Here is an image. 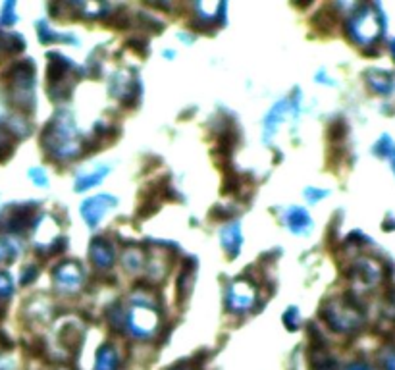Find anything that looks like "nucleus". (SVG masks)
<instances>
[{"label":"nucleus","mask_w":395,"mask_h":370,"mask_svg":"<svg viewBox=\"0 0 395 370\" xmlns=\"http://www.w3.org/2000/svg\"><path fill=\"white\" fill-rule=\"evenodd\" d=\"M81 341V330L77 328V326H73L72 322L70 324H66L64 328H62V332H60V343L62 346H68L70 349H73V347L80 346Z\"/></svg>","instance_id":"19"},{"label":"nucleus","mask_w":395,"mask_h":370,"mask_svg":"<svg viewBox=\"0 0 395 370\" xmlns=\"http://www.w3.org/2000/svg\"><path fill=\"white\" fill-rule=\"evenodd\" d=\"M121 265L126 266V270L129 272H137L143 266V253L139 249H128L121 255Z\"/></svg>","instance_id":"20"},{"label":"nucleus","mask_w":395,"mask_h":370,"mask_svg":"<svg viewBox=\"0 0 395 370\" xmlns=\"http://www.w3.org/2000/svg\"><path fill=\"white\" fill-rule=\"evenodd\" d=\"M114 207H116V199L112 195H97L81 205V216L85 220V224L95 228L105 218L106 212L112 210Z\"/></svg>","instance_id":"6"},{"label":"nucleus","mask_w":395,"mask_h":370,"mask_svg":"<svg viewBox=\"0 0 395 370\" xmlns=\"http://www.w3.org/2000/svg\"><path fill=\"white\" fill-rule=\"evenodd\" d=\"M118 351L114 349V346L106 343L98 349L97 361H95V370H116L118 369Z\"/></svg>","instance_id":"15"},{"label":"nucleus","mask_w":395,"mask_h":370,"mask_svg":"<svg viewBox=\"0 0 395 370\" xmlns=\"http://www.w3.org/2000/svg\"><path fill=\"white\" fill-rule=\"evenodd\" d=\"M305 195L308 197V201L311 202H316L318 199H322V197H326L328 195V191H320V189H313V187H308L305 191Z\"/></svg>","instance_id":"28"},{"label":"nucleus","mask_w":395,"mask_h":370,"mask_svg":"<svg viewBox=\"0 0 395 370\" xmlns=\"http://www.w3.org/2000/svg\"><path fill=\"white\" fill-rule=\"evenodd\" d=\"M389 50H392V54H394V58H395V39L389 43Z\"/></svg>","instance_id":"34"},{"label":"nucleus","mask_w":395,"mask_h":370,"mask_svg":"<svg viewBox=\"0 0 395 370\" xmlns=\"http://www.w3.org/2000/svg\"><path fill=\"white\" fill-rule=\"evenodd\" d=\"M283 322H285V326L290 328V330H297L299 328V311L295 306H291L290 311H285L283 314Z\"/></svg>","instance_id":"23"},{"label":"nucleus","mask_w":395,"mask_h":370,"mask_svg":"<svg viewBox=\"0 0 395 370\" xmlns=\"http://www.w3.org/2000/svg\"><path fill=\"white\" fill-rule=\"evenodd\" d=\"M12 280H10L8 274H0V297H10L12 293Z\"/></svg>","instance_id":"25"},{"label":"nucleus","mask_w":395,"mask_h":370,"mask_svg":"<svg viewBox=\"0 0 395 370\" xmlns=\"http://www.w3.org/2000/svg\"><path fill=\"white\" fill-rule=\"evenodd\" d=\"M193 262L191 260H187L186 268H184V272L179 274V297L184 295L187 297L189 295V291H191V286H193Z\"/></svg>","instance_id":"21"},{"label":"nucleus","mask_w":395,"mask_h":370,"mask_svg":"<svg viewBox=\"0 0 395 370\" xmlns=\"http://www.w3.org/2000/svg\"><path fill=\"white\" fill-rule=\"evenodd\" d=\"M10 10H14V2L4 4V10H2V22L4 24H14L16 22V17H14V14H10Z\"/></svg>","instance_id":"27"},{"label":"nucleus","mask_w":395,"mask_h":370,"mask_svg":"<svg viewBox=\"0 0 395 370\" xmlns=\"http://www.w3.org/2000/svg\"><path fill=\"white\" fill-rule=\"evenodd\" d=\"M4 112H6V108H4V103H2V98H0V118L4 116Z\"/></svg>","instance_id":"33"},{"label":"nucleus","mask_w":395,"mask_h":370,"mask_svg":"<svg viewBox=\"0 0 395 370\" xmlns=\"http://www.w3.org/2000/svg\"><path fill=\"white\" fill-rule=\"evenodd\" d=\"M291 105V101H282V103H278V105L270 110V114L267 116V121H264V139L270 141V137L274 135L276 129L280 126V121L285 118V114H288V106Z\"/></svg>","instance_id":"14"},{"label":"nucleus","mask_w":395,"mask_h":370,"mask_svg":"<svg viewBox=\"0 0 395 370\" xmlns=\"http://www.w3.org/2000/svg\"><path fill=\"white\" fill-rule=\"evenodd\" d=\"M374 153L382 156V158H387V162L392 164V170H394L395 174V145L394 141H392V137H382L378 143H376V147H374Z\"/></svg>","instance_id":"17"},{"label":"nucleus","mask_w":395,"mask_h":370,"mask_svg":"<svg viewBox=\"0 0 395 370\" xmlns=\"http://www.w3.org/2000/svg\"><path fill=\"white\" fill-rule=\"evenodd\" d=\"M285 224L290 228L293 234H306L311 228H313V222H311V216L305 209H299V207H293V209L288 210L285 214Z\"/></svg>","instance_id":"11"},{"label":"nucleus","mask_w":395,"mask_h":370,"mask_svg":"<svg viewBox=\"0 0 395 370\" xmlns=\"http://www.w3.org/2000/svg\"><path fill=\"white\" fill-rule=\"evenodd\" d=\"M33 274H37V268H35V266H31V268H29V272L25 270V274H24V283L31 282V280H33V278H31Z\"/></svg>","instance_id":"31"},{"label":"nucleus","mask_w":395,"mask_h":370,"mask_svg":"<svg viewBox=\"0 0 395 370\" xmlns=\"http://www.w3.org/2000/svg\"><path fill=\"white\" fill-rule=\"evenodd\" d=\"M380 364L384 370H395V346H387L380 351Z\"/></svg>","instance_id":"22"},{"label":"nucleus","mask_w":395,"mask_h":370,"mask_svg":"<svg viewBox=\"0 0 395 370\" xmlns=\"http://www.w3.org/2000/svg\"><path fill=\"white\" fill-rule=\"evenodd\" d=\"M89 255H91V260H93L95 266H98V268H110L114 262L112 245L108 242H105V239H100V237L93 239Z\"/></svg>","instance_id":"10"},{"label":"nucleus","mask_w":395,"mask_h":370,"mask_svg":"<svg viewBox=\"0 0 395 370\" xmlns=\"http://www.w3.org/2000/svg\"><path fill=\"white\" fill-rule=\"evenodd\" d=\"M382 29H384L382 17L372 6H361L351 14L347 22L349 37L361 47H371L372 43H376L382 35Z\"/></svg>","instance_id":"3"},{"label":"nucleus","mask_w":395,"mask_h":370,"mask_svg":"<svg viewBox=\"0 0 395 370\" xmlns=\"http://www.w3.org/2000/svg\"><path fill=\"white\" fill-rule=\"evenodd\" d=\"M351 278L364 286H376L382 280V268L371 258H361L351 266Z\"/></svg>","instance_id":"8"},{"label":"nucleus","mask_w":395,"mask_h":370,"mask_svg":"<svg viewBox=\"0 0 395 370\" xmlns=\"http://www.w3.org/2000/svg\"><path fill=\"white\" fill-rule=\"evenodd\" d=\"M52 276H54V283H57L58 290L64 291V293L77 291L81 288V283H83V270H81V266L77 265V262H73V260L62 262V265L54 270Z\"/></svg>","instance_id":"7"},{"label":"nucleus","mask_w":395,"mask_h":370,"mask_svg":"<svg viewBox=\"0 0 395 370\" xmlns=\"http://www.w3.org/2000/svg\"><path fill=\"white\" fill-rule=\"evenodd\" d=\"M128 326L135 338H151L158 328V313L153 306H135L128 316Z\"/></svg>","instance_id":"4"},{"label":"nucleus","mask_w":395,"mask_h":370,"mask_svg":"<svg viewBox=\"0 0 395 370\" xmlns=\"http://www.w3.org/2000/svg\"><path fill=\"white\" fill-rule=\"evenodd\" d=\"M313 370H339V367L338 361L331 359L326 351L316 349L315 353H313Z\"/></svg>","instance_id":"18"},{"label":"nucleus","mask_w":395,"mask_h":370,"mask_svg":"<svg viewBox=\"0 0 395 370\" xmlns=\"http://www.w3.org/2000/svg\"><path fill=\"white\" fill-rule=\"evenodd\" d=\"M47 225H49V216L40 218L39 225L35 228V245H37V249H47V247L57 243L58 225L54 224L50 230Z\"/></svg>","instance_id":"12"},{"label":"nucleus","mask_w":395,"mask_h":370,"mask_svg":"<svg viewBox=\"0 0 395 370\" xmlns=\"http://www.w3.org/2000/svg\"><path fill=\"white\" fill-rule=\"evenodd\" d=\"M366 77V85L371 87L372 93L376 95H392L394 93V75L386 70H378V68H371L364 73Z\"/></svg>","instance_id":"9"},{"label":"nucleus","mask_w":395,"mask_h":370,"mask_svg":"<svg viewBox=\"0 0 395 370\" xmlns=\"http://www.w3.org/2000/svg\"><path fill=\"white\" fill-rule=\"evenodd\" d=\"M322 318L330 328H334L339 334H351L363 326L364 316L361 306L351 297L331 299L322 306Z\"/></svg>","instance_id":"2"},{"label":"nucleus","mask_w":395,"mask_h":370,"mask_svg":"<svg viewBox=\"0 0 395 370\" xmlns=\"http://www.w3.org/2000/svg\"><path fill=\"white\" fill-rule=\"evenodd\" d=\"M10 151H12V137L4 129H0V158L8 156Z\"/></svg>","instance_id":"24"},{"label":"nucleus","mask_w":395,"mask_h":370,"mask_svg":"<svg viewBox=\"0 0 395 370\" xmlns=\"http://www.w3.org/2000/svg\"><path fill=\"white\" fill-rule=\"evenodd\" d=\"M108 174V168H98L95 172H91V174H85V176H80L77 177V182H75V191H85V189H89V187H95L103 182V177Z\"/></svg>","instance_id":"16"},{"label":"nucleus","mask_w":395,"mask_h":370,"mask_svg":"<svg viewBox=\"0 0 395 370\" xmlns=\"http://www.w3.org/2000/svg\"><path fill=\"white\" fill-rule=\"evenodd\" d=\"M172 370H195L193 367H187V364H181V367H176V369Z\"/></svg>","instance_id":"32"},{"label":"nucleus","mask_w":395,"mask_h":370,"mask_svg":"<svg viewBox=\"0 0 395 370\" xmlns=\"http://www.w3.org/2000/svg\"><path fill=\"white\" fill-rule=\"evenodd\" d=\"M43 145L47 147L54 158H70L80 153L81 141L75 137V126L72 116L62 112L54 120L49 121V126L43 131Z\"/></svg>","instance_id":"1"},{"label":"nucleus","mask_w":395,"mask_h":370,"mask_svg":"<svg viewBox=\"0 0 395 370\" xmlns=\"http://www.w3.org/2000/svg\"><path fill=\"white\" fill-rule=\"evenodd\" d=\"M29 177H31L35 184L40 185V187H45V185L49 184V179H47V174H45V172H43L40 168H33L31 172H29Z\"/></svg>","instance_id":"26"},{"label":"nucleus","mask_w":395,"mask_h":370,"mask_svg":"<svg viewBox=\"0 0 395 370\" xmlns=\"http://www.w3.org/2000/svg\"><path fill=\"white\" fill-rule=\"evenodd\" d=\"M220 239H222V247L235 257L239 253V247H241V225L234 222V224H228L222 234H220Z\"/></svg>","instance_id":"13"},{"label":"nucleus","mask_w":395,"mask_h":370,"mask_svg":"<svg viewBox=\"0 0 395 370\" xmlns=\"http://www.w3.org/2000/svg\"><path fill=\"white\" fill-rule=\"evenodd\" d=\"M12 257V249H10V245L6 242H2L0 239V262L2 260H6V258Z\"/></svg>","instance_id":"29"},{"label":"nucleus","mask_w":395,"mask_h":370,"mask_svg":"<svg viewBox=\"0 0 395 370\" xmlns=\"http://www.w3.org/2000/svg\"><path fill=\"white\" fill-rule=\"evenodd\" d=\"M257 301V291L251 286L247 280H235L232 286L228 288L226 293V303L228 309L235 314H243L249 311L251 306L255 305Z\"/></svg>","instance_id":"5"},{"label":"nucleus","mask_w":395,"mask_h":370,"mask_svg":"<svg viewBox=\"0 0 395 370\" xmlns=\"http://www.w3.org/2000/svg\"><path fill=\"white\" fill-rule=\"evenodd\" d=\"M345 370H374V369H371V367L364 364V362H351Z\"/></svg>","instance_id":"30"}]
</instances>
